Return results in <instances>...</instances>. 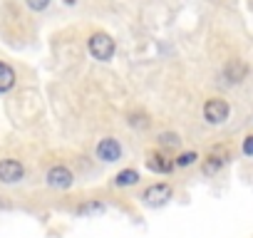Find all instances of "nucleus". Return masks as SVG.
<instances>
[{"label": "nucleus", "mask_w": 253, "mask_h": 238, "mask_svg": "<svg viewBox=\"0 0 253 238\" xmlns=\"http://www.w3.org/2000/svg\"><path fill=\"white\" fill-rule=\"evenodd\" d=\"M114 50H117V45H114V40H112L107 33H94V35L89 38V55H92L94 60L107 62V60H112Z\"/></svg>", "instance_id": "f257e3e1"}, {"label": "nucleus", "mask_w": 253, "mask_h": 238, "mask_svg": "<svg viewBox=\"0 0 253 238\" xmlns=\"http://www.w3.org/2000/svg\"><path fill=\"white\" fill-rule=\"evenodd\" d=\"M228 114H231V107H228L226 99H221V97L206 99V104H204V119H206L209 124H223L226 119H228Z\"/></svg>", "instance_id": "f03ea898"}, {"label": "nucleus", "mask_w": 253, "mask_h": 238, "mask_svg": "<svg viewBox=\"0 0 253 238\" xmlns=\"http://www.w3.org/2000/svg\"><path fill=\"white\" fill-rule=\"evenodd\" d=\"M47 184H50L52 189H57V191H65V189H70V186L75 184V176H72V171H70L67 166L57 164V166H52V169L47 171Z\"/></svg>", "instance_id": "7ed1b4c3"}, {"label": "nucleus", "mask_w": 253, "mask_h": 238, "mask_svg": "<svg viewBox=\"0 0 253 238\" xmlns=\"http://www.w3.org/2000/svg\"><path fill=\"white\" fill-rule=\"evenodd\" d=\"M25 176V166L15 159H3L0 161V181L3 184H18Z\"/></svg>", "instance_id": "20e7f679"}, {"label": "nucleus", "mask_w": 253, "mask_h": 238, "mask_svg": "<svg viewBox=\"0 0 253 238\" xmlns=\"http://www.w3.org/2000/svg\"><path fill=\"white\" fill-rule=\"evenodd\" d=\"M144 203H149V206H162V203H167L169 198H171V186L169 184H152L147 191H144Z\"/></svg>", "instance_id": "39448f33"}, {"label": "nucleus", "mask_w": 253, "mask_h": 238, "mask_svg": "<svg viewBox=\"0 0 253 238\" xmlns=\"http://www.w3.org/2000/svg\"><path fill=\"white\" fill-rule=\"evenodd\" d=\"M246 75H248V65H246L243 60H228L226 67H223V79H226L228 84H238V82H243Z\"/></svg>", "instance_id": "423d86ee"}, {"label": "nucleus", "mask_w": 253, "mask_h": 238, "mask_svg": "<svg viewBox=\"0 0 253 238\" xmlns=\"http://www.w3.org/2000/svg\"><path fill=\"white\" fill-rule=\"evenodd\" d=\"M97 157H99L102 161L112 164V161H117V159L122 157V144H119L117 139L107 137V139H102V142L97 144Z\"/></svg>", "instance_id": "0eeeda50"}, {"label": "nucleus", "mask_w": 253, "mask_h": 238, "mask_svg": "<svg viewBox=\"0 0 253 238\" xmlns=\"http://www.w3.org/2000/svg\"><path fill=\"white\" fill-rule=\"evenodd\" d=\"M147 166L152 169V171H157V174H169L171 169H174V161H169L164 154H159V152H152L149 157H147Z\"/></svg>", "instance_id": "6e6552de"}, {"label": "nucleus", "mask_w": 253, "mask_h": 238, "mask_svg": "<svg viewBox=\"0 0 253 238\" xmlns=\"http://www.w3.org/2000/svg\"><path fill=\"white\" fill-rule=\"evenodd\" d=\"M15 84V70L5 62H0V92H8Z\"/></svg>", "instance_id": "1a4fd4ad"}, {"label": "nucleus", "mask_w": 253, "mask_h": 238, "mask_svg": "<svg viewBox=\"0 0 253 238\" xmlns=\"http://www.w3.org/2000/svg\"><path fill=\"white\" fill-rule=\"evenodd\" d=\"M226 164V157H216V154H209L206 159H204V164H201V169H204V174H218L221 171V166Z\"/></svg>", "instance_id": "9d476101"}, {"label": "nucleus", "mask_w": 253, "mask_h": 238, "mask_svg": "<svg viewBox=\"0 0 253 238\" xmlns=\"http://www.w3.org/2000/svg\"><path fill=\"white\" fill-rule=\"evenodd\" d=\"M139 181V174L134 169H124L114 176V186H134Z\"/></svg>", "instance_id": "9b49d317"}, {"label": "nucleus", "mask_w": 253, "mask_h": 238, "mask_svg": "<svg viewBox=\"0 0 253 238\" xmlns=\"http://www.w3.org/2000/svg\"><path fill=\"white\" fill-rule=\"evenodd\" d=\"M196 159H199V154H196V152H184V154H179V157L174 159V164L184 169V166H191V164H196Z\"/></svg>", "instance_id": "f8f14e48"}, {"label": "nucleus", "mask_w": 253, "mask_h": 238, "mask_svg": "<svg viewBox=\"0 0 253 238\" xmlns=\"http://www.w3.org/2000/svg\"><path fill=\"white\" fill-rule=\"evenodd\" d=\"M25 3H28L30 10H38V13H40V10H45V8L50 5V0H25Z\"/></svg>", "instance_id": "ddd939ff"}, {"label": "nucleus", "mask_w": 253, "mask_h": 238, "mask_svg": "<svg viewBox=\"0 0 253 238\" xmlns=\"http://www.w3.org/2000/svg\"><path fill=\"white\" fill-rule=\"evenodd\" d=\"M159 142H162V144H167V147H179V142H181V139H179L176 134H162V137H159Z\"/></svg>", "instance_id": "4468645a"}, {"label": "nucleus", "mask_w": 253, "mask_h": 238, "mask_svg": "<svg viewBox=\"0 0 253 238\" xmlns=\"http://www.w3.org/2000/svg\"><path fill=\"white\" fill-rule=\"evenodd\" d=\"M243 154H246V157H253V134H248V137L243 139Z\"/></svg>", "instance_id": "2eb2a0df"}, {"label": "nucleus", "mask_w": 253, "mask_h": 238, "mask_svg": "<svg viewBox=\"0 0 253 238\" xmlns=\"http://www.w3.org/2000/svg\"><path fill=\"white\" fill-rule=\"evenodd\" d=\"M87 211H102V203H87L80 208V213H87Z\"/></svg>", "instance_id": "dca6fc26"}]
</instances>
